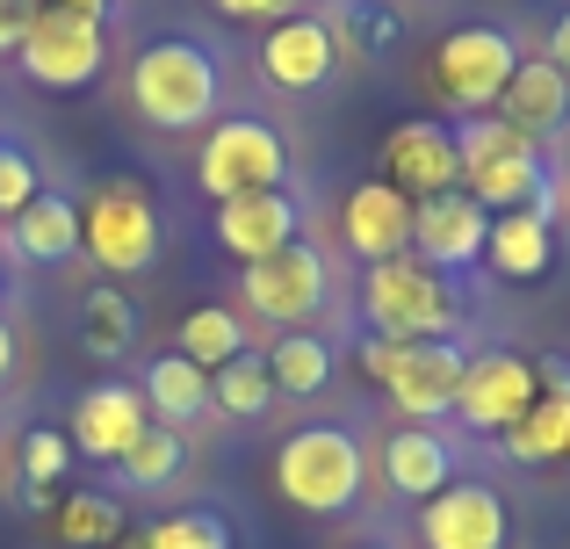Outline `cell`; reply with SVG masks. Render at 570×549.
<instances>
[{"instance_id":"7bdbcfd3","label":"cell","mask_w":570,"mask_h":549,"mask_svg":"<svg viewBox=\"0 0 570 549\" xmlns=\"http://www.w3.org/2000/svg\"><path fill=\"white\" fill-rule=\"evenodd\" d=\"M563 463H570V455H563Z\"/></svg>"},{"instance_id":"8d00e7d4","label":"cell","mask_w":570,"mask_h":549,"mask_svg":"<svg viewBox=\"0 0 570 549\" xmlns=\"http://www.w3.org/2000/svg\"><path fill=\"white\" fill-rule=\"evenodd\" d=\"M217 14H232V22H267L275 14V0H209Z\"/></svg>"},{"instance_id":"8992f818","label":"cell","mask_w":570,"mask_h":549,"mask_svg":"<svg viewBox=\"0 0 570 549\" xmlns=\"http://www.w3.org/2000/svg\"><path fill=\"white\" fill-rule=\"evenodd\" d=\"M159 239L167 232H159V210L138 182H101L80 203V254L101 275H145L159 261Z\"/></svg>"},{"instance_id":"d6a6232c","label":"cell","mask_w":570,"mask_h":549,"mask_svg":"<svg viewBox=\"0 0 570 549\" xmlns=\"http://www.w3.org/2000/svg\"><path fill=\"white\" fill-rule=\"evenodd\" d=\"M138 549H232V528L209 507H181V513H159L138 536Z\"/></svg>"},{"instance_id":"7c38bea8","label":"cell","mask_w":570,"mask_h":549,"mask_svg":"<svg viewBox=\"0 0 570 549\" xmlns=\"http://www.w3.org/2000/svg\"><path fill=\"white\" fill-rule=\"evenodd\" d=\"M383 182L397 188V196H412V203L462 188L455 130L433 124V116H404V124H390V138H383Z\"/></svg>"},{"instance_id":"277c9868","label":"cell","mask_w":570,"mask_h":549,"mask_svg":"<svg viewBox=\"0 0 570 549\" xmlns=\"http://www.w3.org/2000/svg\"><path fill=\"white\" fill-rule=\"evenodd\" d=\"M368 484V455L347 427H296L275 449V492L296 513H354Z\"/></svg>"},{"instance_id":"603a6c76","label":"cell","mask_w":570,"mask_h":549,"mask_svg":"<svg viewBox=\"0 0 570 549\" xmlns=\"http://www.w3.org/2000/svg\"><path fill=\"white\" fill-rule=\"evenodd\" d=\"M8 239L22 261H37V268H58V261L80 254V203L58 196V188H43L37 203H29L22 217H8Z\"/></svg>"},{"instance_id":"7402d4cb","label":"cell","mask_w":570,"mask_h":549,"mask_svg":"<svg viewBox=\"0 0 570 549\" xmlns=\"http://www.w3.org/2000/svg\"><path fill=\"white\" fill-rule=\"evenodd\" d=\"M138 398H145V412H153V427H174V434H181V427H195L209 412V369H195L181 347L153 354Z\"/></svg>"},{"instance_id":"ffe728a7","label":"cell","mask_w":570,"mask_h":549,"mask_svg":"<svg viewBox=\"0 0 570 549\" xmlns=\"http://www.w3.org/2000/svg\"><path fill=\"white\" fill-rule=\"evenodd\" d=\"M383 484L397 499H419V507H426L433 492L455 484V449H448L433 427H397L390 449H383Z\"/></svg>"},{"instance_id":"f1b7e54d","label":"cell","mask_w":570,"mask_h":549,"mask_svg":"<svg viewBox=\"0 0 570 549\" xmlns=\"http://www.w3.org/2000/svg\"><path fill=\"white\" fill-rule=\"evenodd\" d=\"M72 470V441L58 434V427H29L22 434V507L43 513L51 507V484Z\"/></svg>"},{"instance_id":"b9f144b4","label":"cell","mask_w":570,"mask_h":549,"mask_svg":"<svg viewBox=\"0 0 570 549\" xmlns=\"http://www.w3.org/2000/svg\"><path fill=\"white\" fill-rule=\"evenodd\" d=\"M362 549H390V542H362Z\"/></svg>"},{"instance_id":"5bb4252c","label":"cell","mask_w":570,"mask_h":549,"mask_svg":"<svg viewBox=\"0 0 570 549\" xmlns=\"http://www.w3.org/2000/svg\"><path fill=\"white\" fill-rule=\"evenodd\" d=\"M419 542L426 549H505L513 542V513L491 484L455 478L448 492H433L419 507Z\"/></svg>"},{"instance_id":"44dd1931","label":"cell","mask_w":570,"mask_h":549,"mask_svg":"<svg viewBox=\"0 0 570 549\" xmlns=\"http://www.w3.org/2000/svg\"><path fill=\"white\" fill-rule=\"evenodd\" d=\"M484 261L499 282H542L549 261H557V225L542 210H499L491 239H484Z\"/></svg>"},{"instance_id":"ab89813d","label":"cell","mask_w":570,"mask_h":549,"mask_svg":"<svg viewBox=\"0 0 570 549\" xmlns=\"http://www.w3.org/2000/svg\"><path fill=\"white\" fill-rule=\"evenodd\" d=\"M51 8H72V14H95V22H101V14H109V0H51Z\"/></svg>"},{"instance_id":"8fae6325","label":"cell","mask_w":570,"mask_h":549,"mask_svg":"<svg viewBox=\"0 0 570 549\" xmlns=\"http://www.w3.org/2000/svg\"><path fill=\"white\" fill-rule=\"evenodd\" d=\"M534 398H542V383H534V354L491 347V354H470L462 391H455V412L476 427V434H505Z\"/></svg>"},{"instance_id":"ac0fdd59","label":"cell","mask_w":570,"mask_h":549,"mask_svg":"<svg viewBox=\"0 0 570 549\" xmlns=\"http://www.w3.org/2000/svg\"><path fill=\"white\" fill-rule=\"evenodd\" d=\"M340 225H347V246L368 261V268L412 254V196H397L390 182H362V188H354L347 210H340Z\"/></svg>"},{"instance_id":"4dcf8cb0","label":"cell","mask_w":570,"mask_h":549,"mask_svg":"<svg viewBox=\"0 0 570 549\" xmlns=\"http://www.w3.org/2000/svg\"><path fill=\"white\" fill-rule=\"evenodd\" d=\"M397 37H404V22H397V8H390V0H340L333 43H347V51H362V58H383Z\"/></svg>"},{"instance_id":"30bf717a","label":"cell","mask_w":570,"mask_h":549,"mask_svg":"<svg viewBox=\"0 0 570 549\" xmlns=\"http://www.w3.org/2000/svg\"><path fill=\"white\" fill-rule=\"evenodd\" d=\"M238 296H246L253 318L267 325H311L325 311V254L318 246H282L275 261H253L246 275H238Z\"/></svg>"},{"instance_id":"7a4b0ae2","label":"cell","mask_w":570,"mask_h":549,"mask_svg":"<svg viewBox=\"0 0 570 549\" xmlns=\"http://www.w3.org/2000/svg\"><path fill=\"white\" fill-rule=\"evenodd\" d=\"M455 159H462V188L484 203L491 217L499 210H534L549 188V159L534 138H520L505 116H470L455 130Z\"/></svg>"},{"instance_id":"4316f807","label":"cell","mask_w":570,"mask_h":549,"mask_svg":"<svg viewBox=\"0 0 570 549\" xmlns=\"http://www.w3.org/2000/svg\"><path fill=\"white\" fill-rule=\"evenodd\" d=\"M246 347H253L246 318L224 311V304H195L188 318H181V354H188L195 369H224V362H238Z\"/></svg>"},{"instance_id":"74e56055","label":"cell","mask_w":570,"mask_h":549,"mask_svg":"<svg viewBox=\"0 0 570 549\" xmlns=\"http://www.w3.org/2000/svg\"><path fill=\"white\" fill-rule=\"evenodd\" d=\"M549 66H557V72H570V8L557 14V29H549Z\"/></svg>"},{"instance_id":"d590c367","label":"cell","mask_w":570,"mask_h":549,"mask_svg":"<svg viewBox=\"0 0 570 549\" xmlns=\"http://www.w3.org/2000/svg\"><path fill=\"white\" fill-rule=\"evenodd\" d=\"M534 383H542V391H570V362H563V354H534Z\"/></svg>"},{"instance_id":"e0dca14e","label":"cell","mask_w":570,"mask_h":549,"mask_svg":"<svg viewBox=\"0 0 570 549\" xmlns=\"http://www.w3.org/2000/svg\"><path fill=\"white\" fill-rule=\"evenodd\" d=\"M296 225H304V210H296L289 188H261V196L217 203V246L238 254L246 268L253 261H275L282 246H296Z\"/></svg>"},{"instance_id":"f35d334b","label":"cell","mask_w":570,"mask_h":549,"mask_svg":"<svg viewBox=\"0 0 570 549\" xmlns=\"http://www.w3.org/2000/svg\"><path fill=\"white\" fill-rule=\"evenodd\" d=\"M8 376H14V325L0 318V383H8Z\"/></svg>"},{"instance_id":"5b68a950","label":"cell","mask_w":570,"mask_h":549,"mask_svg":"<svg viewBox=\"0 0 570 549\" xmlns=\"http://www.w3.org/2000/svg\"><path fill=\"white\" fill-rule=\"evenodd\" d=\"M354 354H362V369L376 376V391H390V405H397L412 427L455 412L462 369H470L462 340H376V333H368Z\"/></svg>"},{"instance_id":"f546056e","label":"cell","mask_w":570,"mask_h":549,"mask_svg":"<svg viewBox=\"0 0 570 549\" xmlns=\"http://www.w3.org/2000/svg\"><path fill=\"white\" fill-rule=\"evenodd\" d=\"M181 463H188V441L174 434V427H145V434H138V449H130L116 470H124V484H130V492H159V484H174V478H181Z\"/></svg>"},{"instance_id":"4fadbf2b","label":"cell","mask_w":570,"mask_h":549,"mask_svg":"<svg viewBox=\"0 0 570 549\" xmlns=\"http://www.w3.org/2000/svg\"><path fill=\"white\" fill-rule=\"evenodd\" d=\"M484 239H491V210L470 196V188H448V196L412 203V254L426 261L433 275L476 268V261H484Z\"/></svg>"},{"instance_id":"52a82bcc","label":"cell","mask_w":570,"mask_h":549,"mask_svg":"<svg viewBox=\"0 0 570 549\" xmlns=\"http://www.w3.org/2000/svg\"><path fill=\"white\" fill-rule=\"evenodd\" d=\"M282 174H289V145H282V130L261 124V116H224L203 138V153H195V182L217 203L282 188Z\"/></svg>"},{"instance_id":"3957f363","label":"cell","mask_w":570,"mask_h":549,"mask_svg":"<svg viewBox=\"0 0 570 549\" xmlns=\"http://www.w3.org/2000/svg\"><path fill=\"white\" fill-rule=\"evenodd\" d=\"M362 318L376 340H448L462 318V296L419 254H397V261H376L362 275Z\"/></svg>"},{"instance_id":"60d3db41","label":"cell","mask_w":570,"mask_h":549,"mask_svg":"<svg viewBox=\"0 0 570 549\" xmlns=\"http://www.w3.org/2000/svg\"><path fill=\"white\" fill-rule=\"evenodd\" d=\"M275 8H296V14H304V8H311V0H275Z\"/></svg>"},{"instance_id":"6da1fadb","label":"cell","mask_w":570,"mask_h":549,"mask_svg":"<svg viewBox=\"0 0 570 549\" xmlns=\"http://www.w3.org/2000/svg\"><path fill=\"white\" fill-rule=\"evenodd\" d=\"M224 66L188 37H159L130 58V101L153 130H203L217 116Z\"/></svg>"},{"instance_id":"d6986e66","label":"cell","mask_w":570,"mask_h":549,"mask_svg":"<svg viewBox=\"0 0 570 549\" xmlns=\"http://www.w3.org/2000/svg\"><path fill=\"white\" fill-rule=\"evenodd\" d=\"M499 101H505V124H513L520 138H534V145L570 130V72H557L549 58H520Z\"/></svg>"},{"instance_id":"e575fe53","label":"cell","mask_w":570,"mask_h":549,"mask_svg":"<svg viewBox=\"0 0 570 549\" xmlns=\"http://www.w3.org/2000/svg\"><path fill=\"white\" fill-rule=\"evenodd\" d=\"M29 22H37V0H0V58H14V51H22Z\"/></svg>"},{"instance_id":"1f68e13d","label":"cell","mask_w":570,"mask_h":549,"mask_svg":"<svg viewBox=\"0 0 570 549\" xmlns=\"http://www.w3.org/2000/svg\"><path fill=\"white\" fill-rule=\"evenodd\" d=\"M58 536L72 549H109L124 536V507L101 492H72V499H58Z\"/></svg>"},{"instance_id":"484cf974","label":"cell","mask_w":570,"mask_h":549,"mask_svg":"<svg viewBox=\"0 0 570 549\" xmlns=\"http://www.w3.org/2000/svg\"><path fill=\"white\" fill-rule=\"evenodd\" d=\"M267 376H275V398H318L333 383V340L282 333L275 354H267Z\"/></svg>"},{"instance_id":"9a60e30c","label":"cell","mask_w":570,"mask_h":549,"mask_svg":"<svg viewBox=\"0 0 570 549\" xmlns=\"http://www.w3.org/2000/svg\"><path fill=\"white\" fill-rule=\"evenodd\" d=\"M153 427V412H145L138 383H95V391H80V405H72V455H95V463H124L130 449H138V434Z\"/></svg>"},{"instance_id":"836d02e7","label":"cell","mask_w":570,"mask_h":549,"mask_svg":"<svg viewBox=\"0 0 570 549\" xmlns=\"http://www.w3.org/2000/svg\"><path fill=\"white\" fill-rule=\"evenodd\" d=\"M37 196H43V182H37V159H29L22 145H0V217H22Z\"/></svg>"},{"instance_id":"83f0119b","label":"cell","mask_w":570,"mask_h":549,"mask_svg":"<svg viewBox=\"0 0 570 549\" xmlns=\"http://www.w3.org/2000/svg\"><path fill=\"white\" fill-rule=\"evenodd\" d=\"M209 405L232 412V420H261L267 405H275V376H267V354L246 347L238 362L209 369Z\"/></svg>"},{"instance_id":"2e32d148","label":"cell","mask_w":570,"mask_h":549,"mask_svg":"<svg viewBox=\"0 0 570 549\" xmlns=\"http://www.w3.org/2000/svg\"><path fill=\"white\" fill-rule=\"evenodd\" d=\"M333 66H340V43H333V22H318V14H282L261 37V72L282 95H318L333 80Z\"/></svg>"},{"instance_id":"9c48e42d","label":"cell","mask_w":570,"mask_h":549,"mask_svg":"<svg viewBox=\"0 0 570 549\" xmlns=\"http://www.w3.org/2000/svg\"><path fill=\"white\" fill-rule=\"evenodd\" d=\"M14 58H22V72L37 87H51V95H80V87L101 72L109 43H101L95 14H72V8L37 0V22H29V37H22V51H14Z\"/></svg>"},{"instance_id":"d4e9b609","label":"cell","mask_w":570,"mask_h":549,"mask_svg":"<svg viewBox=\"0 0 570 549\" xmlns=\"http://www.w3.org/2000/svg\"><path fill=\"white\" fill-rule=\"evenodd\" d=\"M499 441H505V455H513V463H563V455H570V391L563 398L542 391Z\"/></svg>"},{"instance_id":"cb8c5ba5","label":"cell","mask_w":570,"mask_h":549,"mask_svg":"<svg viewBox=\"0 0 570 549\" xmlns=\"http://www.w3.org/2000/svg\"><path fill=\"white\" fill-rule=\"evenodd\" d=\"M130 340H138V304H130L124 282H95V290L80 296V347L95 354V362H116V354H130Z\"/></svg>"},{"instance_id":"ba28073f","label":"cell","mask_w":570,"mask_h":549,"mask_svg":"<svg viewBox=\"0 0 570 549\" xmlns=\"http://www.w3.org/2000/svg\"><path fill=\"white\" fill-rule=\"evenodd\" d=\"M513 66H520V43H513V29H491V22L448 29V37L433 43V87H441V95L455 101L462 116H484L491 101L505 95Z\"/></svg>"}]
</instances>
